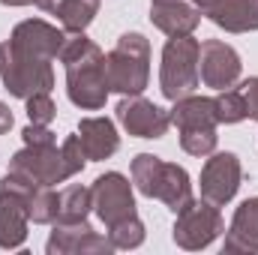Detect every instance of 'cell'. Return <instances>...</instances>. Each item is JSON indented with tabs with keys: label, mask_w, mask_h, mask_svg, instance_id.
<instances>
[{
	"label": "cell",
	"mask_w": 258,
	"mask_h": 255,
	"mask_svg": "<svg viewBox=\"0 0 258 255\" xmlns=\"http://www.w3.org/2000/svg\"><path fill=\"white\" fill-rule=\"evenodd\" d=\"M240 180H243V168H240L237 153H231V150H219L216 153L213 150L210 159L201 168V180H198L201 183V198L216 204V207H222V204H228L237 195Z\"/></svg>",
	"instance_id": "10"
},
{
	"label": "cell",
	"mask_w": 258,
	"mask_h": 255,
	"mask_svg": "<svg viewBox=\"0 0 258 255\" xmlns=\"http://www.w3.org/2000/svg\"><path fill=\"white\" fill-rule=\"evenodd\" d=\"M216 129H195V132H180V147L189 156H210L216 150Z\"/></svg>",
	"instance_id": "25"
},
{
	"label": "cell",
	"mask_w": 258,
	"mask_h": 255,
	"mask_svg": "<svg viewBox=\"0 0 258 255\" xmlns=\"http://www.w3.org/2000/svg\"><path fill=\"white\" fill-rule=\"evenodd\" d=\"M108 240L114 243V249H138L144 243V222L138 219V213L123 219V222H117V225H111Z\"/></svg>",
	"instance_id": "24"
},
{
	"label": "cell",
	"mask_w": 258,
	"mask_h": 255,
	"mask_svg": "<svg viewBox=\"0 0 258 255\" xmlns=\"http://www.w3.org/2000/svg\"><path fill=\"white\" fill-rule=\"evenodd\" d=\"M114 111H117L120 126L135 138H162L171 126V114L165 108H159L156 102L144 99L141 93L123 96Z\"/></svg>",
	"instance_id": "12"
},
{
	"label": "cell",
	"mask_w": 258,
	"mask_h": 255,
	"mask_svg": "<svg viewBox=\"0 0 258 255\" xmlns=\"http://www.w3.org/2000/svg\"><path fill=\"white\" fill-rule=\"evenodd\" d=\"M21 138H24V144H30V147L57 144V135H54L48 126H42V123H27V126L21 129Z\"/></svg>",
	"instance_id": "27"
},
{
	"label": "cell",
	"mask_w": 258,
	"mask_h": 255,
	"mask_svg": "<svg viewBox=\"0 0 258 255\" xmlns=\"http://www.w3.org/2000/svg\"><path fill=\"white\" fill-rule=\"evenodd\" d=\"M27 189L30 183L9 171L0 177V249H18L27 240Z\"/></svg>",
	"instance_id": "8"
},
{
	"label": "cell",
	"mask_w": 258,
	"mask_h": 255,
	"mask_svg": "<svg viewBox=\"0 0 258 255\" xmlns=\"http://www.w3.org/2000/svg\"><path fill=\"white\" fill-rule=\"evenodd\" d=\"M171 114V123L180 129V132H195V129H216V108H213V99L210 96H183L174 102V108L168 111Z\"/></svg>",
	"instance_id": "18"
},
{
	"label": "cell",
	"mask_w": 258,
	"mask_h": 255,
	"mask_svg": "<svg viewBox=\"0 0 258 255\" xmlns=\"http://www.w3.org/2000/svg\"><path fill=\"white\" fill-rule=\"evenodd\" d=\"M240 90H243V99H246V114H249V120H258V75L246 78V81L240 84Z\"/></svg>",
	"instance_id": "28"
},
{
	"label": "cell",
	"mask_w": 258,
	"mask_h": 255,
	"mask_svg": "<svg viewBox=\"0 0 258 255\" xmlns=\"http://www.w3.org/2000/svg\"><path fill=\"white\" fill-rule=\"evenodd\" d=\"M225 231V222H222V213L216 204L210 201H189L183 210L174 213V228H171V240L180 246V249H207L219 234Z\"/></svg>",
	"instance_id": "7"
},
{
	"label": "cell",
	"mask_w": 258,
	"mask_h": 255,
	"mask_svg": "<svg viewBox=\"0 0 258 255\" xmlns=\"http://www.w3.org/2000/svg\"><path fill=\"white\" fill-rule=\"evenodd\" d=\"M225 252H258V195L237 204L225 231Z\"/></svg>",
	"instance_id": "16"
},
{
	"label": "cell",
	"mask_w": 258,
	"mask_h": 255,
	"mask_svg": "<svg viewBox=\"0 0 258 255\" xmlns=\"http://www.w3.org/2000/svg\"><path fill=\"white\" fill-rule=\"evenodd\" d=\"M24 102H27V117H30V123L48 126V123L57 117V108H54V102H51V93H33V96H27Z\"/></svg>",
	"instance_id": "26"
},
{
	"label": "cell",
	"mask_w": 258,
	"mask_h": 255,
	"mask_svg": "<svg viewBox=\"0 0 258 255\" xmlns=\"http://www.w3.org/2000/svg\"><path fill=\"white\" fill-rule=\"evenodd\" d=\"M198 51L201 42L189 36H168L162 48V63H159V90L165 99L177 102L198 90L201 75H198Z\"/></svg>",
	"instance_id": "6"
},
{
	"label": "cell",
	"mask_w": 258,
	"mask_h": 255,
	"mask_svg": "<svg viewBox=\"0 0 258 255\" xmlns=\"http://www.w3.org/2000/svg\"><path fill=\"white\" fill-rule=\"evenodd\" d=\"M78 138H81L87 162H102V159L114 156L117 147H120L117 126L108 117H84L78 123Z\"/></svg>",
	"instance_id": "17"
},
{
	"label": "cell",
	"mask_w": 258,
	"mask_h": 255,
	"mask_svg": "<svg viewBox=\"0 0 258 255\" xmlns=\"http://www.w3.org/2000/svg\"><path fill=\"white\" fill-rule=\"evenodd\" d=\"M3 6H30V3H36V0H0Z\"/></svg>",
	"instance_id": "31"
},
{
	"label": "cell",
	"mask_w": 258,
	"mask_h": 255,
	"mask_svg": "<svg viewBox=\"0 0 258 255\" xmlns=\"http://www.w3.org/2000/svg\"><path fill=\"white\" fill-rule=\"evenodd\" d=\"M57 207H60V192L54 186H39L30 183L27 189V213L36 225H54L57 222Z\"/></svg>",
	"instance_id": "21"
},
{
	"label": "cell",
	"mask_w": 258,
	"mask_h": 255,
	"mask_svg": "<svg viewBox=\"0 0 258 255\" xmlns=\"http://www.w3.org/2000/svg\"><path fill=\"white\" fill-rule=\"evenodd\" d=\"M93 210V192L90 186L72 183L60 189V207H57V222H84Z\"/></svg>",
	"instance_id": "20"
},
{
	"label": "cell",
	"mask_w": 258,
	"mask_h": 255,
	"mask_svg": "<svg viewBox=\"0 0 258 255\" xmlns=\"http://www.w3.org/2000/svg\"><path fill=\"white\" fill-rule=\"evenodd\" d=\"M0 81L15 99H27L33 93H51L54 69L51 60L18 45L15 39L0 42Z\"/></svg>",
	"instance_id": "4"
},
{
	"label": "cell",
	"mask_w": 258,
	"mask_h": 255,
	"mask_svg": "<svg viewBox=\"0 0 258 255\" xmlns=\"http://www.w3.org/2000/svg\"><path fill=\"white\" fill-rule=\"evenodd\" d=\"M240 54L222 42V39H204L201 42V51H198V75H201V84L204 87H213V90H225V87H234L240 81Z\"/></svg>",
	"instance_id": "11"
},
{
	"label": "cell",
	"mask_w": 258,
	"mask_h": 255,
	"mask_svg": "<svg viewBox=\"0 0 258 255\" xmlns=\"http://www.w3.org/2000/svg\"><path fill=\"white\" fill-rule=\"evenodd\" d=\"M33 6H39L42 12H51V15H54V12H57V6H60V0H36Z\"/></svg>",
	"instance_id": "30"
},
{
	"label": "cell",
	"mask_w": 258,
	"mask_h": 255,
	"mask_svg": "<svg viewBox=\"0 0 258 255\" xmlns=\"http://www.w3.org/2000/svg\"><path fill=\"white\" fill-rule=\"evenodd\" d=\"M207 18L225 33H249L258 30V0H222Z\"/></svg>",
	"instance_id": "19"
},
{
	"label": "cell",
	"mask_w": 258,
	"mask_h": 255,
	"mask_svg": "<svg viewBox=\"0 0 258 255\" xmlns=\"http://www.w3.org/2000/svg\"><path fill=\"white\" fill-rule=\"evenodd\" d=\"M87 156L81 147L78 132L66 135L63 144H48V147H30L24 144L12 159H9V174L27 180V183H39V186H57L69 177H75L84 168Z\"/></svg>",
	"instance_id": "2"
},
{
	"label": "cell",
	"mask_w": 258,
	"mask_h": 255,
	"mask_svg": "<svg viewBox=\"0 0 258 255\" xmlns=\"http://www.w3.org/2000/svg\"><path fill=\"white\" fill-rule=\"evenodd\" d=\"M213 108H216V120L219 123H240L246 120V99H243V90L237 87H225L213 96Z\"/></svg>",
	"instance_id": "23"
},
{
	"label": "cell",
	"mask_w": 258,
	"mask_h": 255,
	"mask_svg": "<svg viewBox=\"0 0 258 255\" xmlns=\"http://www.w3.org/2000/svg\"><path fill=\"white\" fill-rule=\"evenodd\" d=\"M60 63L66 69V93L69 102L81 111H99L108 99V75H105V54L102 48L87 39L84 33L66 36L60 51Z\"/></svg>",
	"instance_id": "1"
},
{
	"label": "cell",
	"mask_w": 258,
	"mask_h": 255,
	"mask_svg": "<svg viewBox=\"0 0 258 255\" xmlns=\"http://www.w3.org/2000/svg\"><path fill=\"white\" fill-rule=\"evenodd\" d=\"M108 90L114 93H141L150 81V42L144 33L129 30L117 39V45L105 54Z\"/></svg>",
	"instance_id": "5"
},
{
	"label": "cell",
	"mask_w": 258,
	"mask_h": 255,
	"mask_svg": "<svg viewBox=\"0 0 258 255\" xmlns=\"http://www.w3.org/2000/svg\"><path fill=\"white\" fill-rule=\"evenodd\" d=\"M150 21L165 36H189L201 21V12L189 0H150Z\"/></svg>",
	"instance_id": "15"
},
{
	"label": "cell",
	"mask_w": 258,
	"mask_h": 255,
	"mask_svg": "<svg viewBox=\"0 0 258 255\" xmlns=\"http://www.w3.org/2000/svg\"><path fill=\"white\" fill-rule=\"evenodd\" d=\"M132 174V186L141 192L144 198H156L162 201L171 213L183 210L192 201V183L183 165L177 162H165L153 153H138L129 165Z\"/></svg>",
	"instance_id": "3"
},
{
	"label": "cell",
	"mask_w": 258,
	"mask_h": 255,
	"mask_svg": "<svg viewBox=\"0 0 258 255\" xmlns=\"http://www.w3.org/2000/svg\"><path fill=\"white\" fill-rule=\"evenodd\" d=\"M96 12H99V0H60L54 15L66 33H84L96 18Z\"/></svg>",
	"instance_id": "22"
},
{
	"label": "cell",
	"mask_w": 258,
	"mask_h": 255,
	"mask_svg": "<svg viewBox=\"0 0 258 255\" xmlns=\"http://www.w3.org/2000/svg\"><path fill=\"white\" fill-rule=\"evenodd\" d=\"M48 255H108L114 243L90 228V222H54V231L45 240Z\"/></svg>",
	"instance_id": "13"
},
{
	"label": "cell",
	"mask_w": 258,
	"mask_h": 255,
	"mask_svg": "<svg viewBox=\"0 0 258 255\" xmlns=\"http://www.w3.org/2000/svg\"><path fill=\"white\" fill-rule=\"evenodd\" d=\"M9 129H12V111H9L6 102H0V135L9 132Z\"/></svg>",
	"instance_id": "29"
},
{
	"label": "cell",
	"mask_w": 258,
	"mask_h": 255,
	"mask_svg": "<svg viewBox=\"0 0 258 255\" xmlns=\"http://www.w3.org/2000/svg\"><path fill=\"white\" fill-rule=\"evenodd\" d=\"M93 210L102 219L105 228L123 222L129 216H135V195H132V183L120 171H105L93 180Z\"/></svg>",
	"instance_id": "9"
},
{
	"label": "cell",
	"mask_w": 258,
	"mask_h": 255,
	"mask_svg": "<svg viewBox=\"0 0 258 255\" xmlns=\"http://www.w3.org/2000/svg\"><path fill=\"white\" fill-rule=\"evenodd\" d=\"M9 39H15L18 45L30 48L36 54L48 57V60H57L66 45V30L42 21V18H27V21L15 24V30L9 33Z\"/></svg>",
	"instance_id": "14"
}]
</instances>
